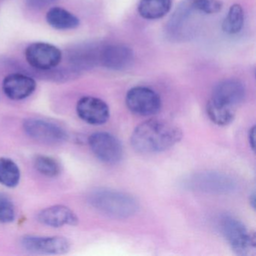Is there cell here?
Wrapping results in <instances>:
<instances>
[{
	"instance_id": "1",
	"label": "cell",
	"mask_w": 256,
	"mask_h": 256,
	"mask_svg": "<svg viewBox=\"0 0 256 256\" xmlns=\"http://www.w3.org/2000/svg\"><path fill=\"white\" fill-rule=\"evenodd\" d=\"M182 137V131L174 124L162 120L150 119L134 128L131 144L137 152L157 154L170 149Z\"/></svg>"
},
{
	"instance_id": "2",
	"label": "cell",
	"mask_w": 256,
	"mask_h": 256,
	"mask_svg": "<svg viewBox=\"0 0 256 256\" xmlns=\"http://www.w3.org/2000/svg\"><path fill=\"white\" fill-rule=\"evenodd\" d=\"M89 202L102 214L115 218L132 216L139 208L138 204L134 198L114 190H96L90 196Z\"/></svg>"
},
{
	"instance_id": "3",
	"label": "cell",
	"mask_w": 256,
	"mask_h": 256,
	"mask_svg": "<svg viewBox=\"0 0 256 256\" xmlns=\"http://www.w3.org/2000/svg\"><path fill=\"white\" fill-rule=\"evenodd\" d=\"M220 229L232 250L240 256H248L256 248V236L240 220L224 216L220 220Z\"/></svg>"
},
{
	"instance_id": "4",
	"label": "cell",
	"mask_w": 256,
	"mask_h": 256,
	"mask_svg": "<svg viewBox=\"0 0 256 256\" xmlns=\"http://www.w3.org/2000/svg\"><path fill=\"white\" fill-rule=\"evenodd\" d=\"M127 107L134 114L152 116L156 114L162 107V100L154 90L146 86H136L127 92Z\"/></svg>"
},
{
	"instance_id": "5",
	"label": "cell",
	"mask_w": 256,
	"mask_h": 256,
	"mask_svg": "<svg viewBox=\"0 0 256 256\" xmlns=\"http://www.w3.org/2000/svg\"><path fill=\"white\" fill-rule=\"evenodd\" d=\"M24 130L28 136L37 142L47 144H60L68 138L65 130L54 122L40 118H29L24 120Z\"/></svg>"
},
{
	"instance_id": "6",
	"label": "cell",
	"mask_w": 256,
	"mask_h": 256,
	"mask_svg": "<svg viewBox=\"0 0 256 256\" xmlns=\"http://www.w3.org/2000/svg\"><path fill=\"white\" fill-rule=\"evenodd\" d=\"M91 150L97 158L108 164H114L122 160V144L115 136L110 133L96 132L88 139Z\"/></svg>"
},
{
	"instance_id": "7",
	"label": "cell",
	"mask_w": 256,
	"mask_h": 256,
	"mask_svg": "<svg viewBox=\"0 0 256 256\" xmlns=\"http://www.w3.org/2000/svg\"><path fill=\"white\" fill-rule=\"evenodd\" d=\"M28 64L40 70L55 68L62 60V52L54 44L35 42L30 44L25 52Z\"/></svg>"
},
{
	"instance_id": "8",
	"label": "cell",
	"mask_w": 256,
	"mask_h": 256,
	"mask_svg": "<svg viewBox=\"0 0 256 256\" xmlns=\"http://www.w3.org/2000/svg\"><path fill=\"white\" fill-rule=\"evenodd\" d=\"M20 245L28 252L40 254H65L70 248L68 240L59 236L26 235L20 240Z\"/></svg>"
},
{
	"instance_id": "9",
	"label": "cell",
	"mask_w": 256,
	"mask_h": 256,
	"mask_svg": "<svg viewBox=\"0 0 256 256\" xmlns=\"http://www.w3.org/2000/svg\"><path fill=\"white\" fill-rule=\"evenodd\" d=\"M134 54L128 46L121 44H106L100 50V64L108 70L124 71L132 66Z\"/></svg>"
},
{
	"instance_id": "10",
	"label": "cell",
	"mask_w": 256,
	"mask_h": 256,
	"mask_svg": "<svg viewBox=\"0 0 256 256\" xmlns=\"http://www.w3.org/2000/svg\"><path fill=\"white\" fill-rule=\"evenodd\" d=\"M187 184L197 191L218 194L230 192L235 188L232 178L216 172H204L194 175Z\"/></svg>"
},
{
	"instance_id": "11",
	"label": "cell",
	"mask_w": 256,
	"mask_h": 256,
	"mask_svg": "<svg viewBox=\"0 0 256 256\" xmlns=\"http://www.w3.org/2000/svg\"><path fill=\"white\" fill-rule=\"evenodd\" d=\"M76 110L79 118L90 125H102L108 120L110 116L108 104L96 97H82L78 102Z\"/></svg>"
},
{
	"instance_id": "12",
	"label": "cell",
	"mask_w": 256,
	"mask_h": 256,
	"mask_svg": "<svg viewBox=\"0 0 256 256\" xmlns=\"http://www.w3.org/2000/svg\"><path fill=\"white\" fill-rule=\"evenodd\" d=\"M246 89L244 84L236 79H227L216 85L211 100L228 107L236 108L244 102Z\"/></svg>"
},
{
	"instance_id": "13",
	"label": "cell",
	"mask_w": 256,
	"mask_h": 256,
	"mask_svg": "<svg viewBox=\"0 0 256 256\" xmlns=\"http://www.w3.org/2000/svg\"><path fill=\"white\" fill-rule=\"evenodd\" d=\"M198 14L200 13L194 8L190 0H182L168 23V34L173 38L185 37L190 20Z\"/></svg>"
},
{
	"instance_id": "14",
	"label": "cell",
	"mask_w": 256,
	"mask_h": 256,
	"mask_svg": "<svg viewBox=\"0 0 256 256\" xmlns=\"http://www.w3.org/2000/svg\"><path fill=\"white\" fill-rule=\"evenodd\" d=\"M36 88L35 80L23 74H10L2 82L4 94L10 100H23L34 94Z\"/></svg>"
},
{
	"instance_id": "15",
	"label": "cell",
	"mask_w": 256,
	"mask_h": 256,
	"mask_svg": "<svg viewBox=\"0 0 256 256\" xmlns=\"http://www.w3.org/2000/svg\"><path fill=\"white\" fill-rule=\"evenodd\" d=\"M37 220L42 224L52 228L76 226L78 222L76 214L64 205H54L42 210L37 215Z\"/></svg>"
},
{
	"instance_id": "16",
	"label": "cell",
	"mask_w": 256,
	"mask_h": 256,
	"mask_svg": "<svg viewBox=\"0 0 256 256\" xmlns=\"http://www.w3.org/2000/svg\"><path fill=\"white\" fill-rule=\"evenodd\" d=\"M46 20L52 28L58 30H74L80 25L78 18L60 7L50 8L46 14Z\"/></svg>"
},
{
	"instance_id": "17",
	"label": "cell",
	"mask_w": 256,
	"mask_h": 256,
	"mask_svg": "<svg viewBox=\"0 0 256 256\" xmlns=\"http://www.w3.org/2000/svg\"><path fill=\"white\" fill-rule=\"evenodd\" d=\"M172 0H140L139 14L146 20H157L166 16L172 8Z\"/></svg>"
},
{
	"instance_id": "18",
	"label": "cell",
	"mask_w": 256,
	"mask_h": 256,
	"mask_svg": "<svg viewBox=\"0 0 256 256\" xmlns=\"http://www.w3.org/2000/svg\"><path fill=\"white\" fill-rule=\"evenodd\" d=\"M20 170L12 160L0 157V184L8 188H14L20 182Z\"/></svg>"
},
{
	"instance_id": "19",
	"label": "cell",
	"mask_w": 256,
	"mask_h": 256,
	"mask_svg": "<svg viewBox=\"0 0 256 256\" xmlns=\"http://www.w3.org/2000/svg\"><path fill=\"white\" fill-rule=\"evenodd\" d=\"M206 113L214 124L221 126L228 125L235 118V108L222 106L211 100L206 104Z\"/></svg>"
},
{
	"instance_id": "20",
	"label": "cell",
	"mask_w": 256,
	"mask_h": 256,
	"mask_svg": "<svg viewBox=\"0 0 256 256\" xmlns=\"http://www.w3.org/2000/svg\"><path fill=\"white\" fill-rule=\"evenodd\" d=\"M244 24V10L239 4H234L223 20L222 29L228 35H235L242 30Z\"/></svg>"
},
{
	"instance_id": "21",
	"label": "cell",
	"mask_w": 256,
	"mask_h": 256,
	"mask_svg": "<svg viewBox=\"0 0 256 256\" xmlns=\"http://www.w3.org/2000/svg\"><path fill=\"white\" fill-rule=\"evenodd\" d=\"M34 166L40 174L48 178H55L61 172L59 162L48 156H37L34 160Z\"/></svg>"
},
{
	"instance_id": "22",
	"label": "cell",
	"mask_w": 256,
	"mask_h": 256,
	"mask_svg": "<svg viewBox=\"0 0 256 256\" xmlns=\"http://www.w3.org/2000/svg\"><path fill=\"white\" fill-rule=\"evenodd\" d=\"M193 6L202 14L218 13L222 8L220 0H190Z\"/></svg>"
},
{
	"instance_id": "23",
	"label": "cell",
	"mask_w": 256,
	"mask_h": 256,
	"mask_svg": "<svg viewBox=\"0 0 256 256\" xmlns=\"http://www.w3.org/2000/svg\"><path fill=\"white\" fill-rule=\"evenodd\" d=\"M16 216V208L12 200L4 194H0V222H12Z\"/></svg>"
},
{
	"instance_id": "24",
	"label": "cell",
	"mask_w": 256,
	"mask_h": 256,
	"mask_svg": "<svg viewBox=\"0 0 256 256\" xmlns=\"http://www.w3.org/2000/svg\"><path fill=\"white\" fill-rule=\"evenodd\" d=\"M26 1L31 8L40 10L53 4L56 0H26Z\"/></svg>"
},
{
	"instance_id": "25",
	"label": "cell",
	"mask_w": 256,
	"mask_h": 256,
	"mask_svg": "<svg viewBox=\"0 0 256 256\" xmlns=\"http://www.w3.org/2000/svg\"><path fill=\"white\" fill-rule=\"evenodd\" d=\"M248 142H250V148L253 151L256 150V126H252L248 132Z\"/></svg>"
},
{
	"instance_id": "26",
	"label": "cell",
	"mask_w": 256,
	"mask_h": 256,
	"mask_svg": "<svg viewBox=\"0 0 256 256\" xmlns=\"http://www.w3.org/2000/svg\"><path fill=\"white\" fill-rule=\"evenodd\" d=\"M250 205L252 206L253 209L256 208V194L254 193L250 196Z\"/></svg>"
}]
</instances>
